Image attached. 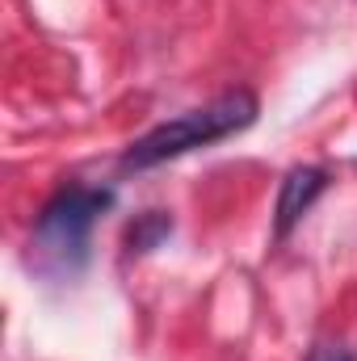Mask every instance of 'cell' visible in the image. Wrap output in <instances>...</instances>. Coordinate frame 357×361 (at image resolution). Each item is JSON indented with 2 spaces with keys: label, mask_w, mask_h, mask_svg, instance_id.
<instances>
[{
  "label": "cell",
  "mask_w": 357,
  "mask_h": 361,
  "mask_svg": "<svg viewBox=\"0 0 357 361\" xmlns=\"http://www.w3.org/2000/svg\"><path fill=\"white\" fill-rule=\"evenodd\" d=\"M257 122V97L248 89H231L223 97H214L202 109H189L173 122H160L156 130H147L143 139H135L122 152V169H156L164 160H177L193 147H210L227 135H240Z\"/></svg>",
  "instance_id": "obj_1"
},
{
  "label": "cell",
  "mask_w": 357,
  "mask_h": 361,
  "mask_svg": "<svg viewBox=\"0 0 357 361\" xmlns=\"http://www.w3.org/2000/svg\"><path fill=\"white\" fill-rule=\"evenodd\" d=\"M114 206L109 189H89V185H68L63 193H55L47 202V210L38 214L34 227V257L47 273H72L89 261V231L101 210Z\"/></svg>",
  "instance_id": "obj_2"
},
{
  "label": "cell",
  "mask_w": 357,
  "mask_h": 361,
  "mask_svg": "<svg viewBox=\"0 0 357 361\" xmlns=\"http://www.w3.org/2000/svg\"><path fill=\"white\" fill-rule=\"evenodd\" d=\"M328 189V173L324 169H290L286 177H282V189H277V219H273V235L277 240H286L290 231H294V223L315 206V197Z\"/></svg>",
  "instance_id": "obj_3"
},
{
  "label": "cell",
  "mask_w": 357,
  "mask_h": 361,
  "mask_svg": "<svg viewBox=\"0 0 357 361\" xmlns=\"http://www.w3.org/2000/svg\"><path fill=\"white\" fill-rule=\"evenodd\" d=\"M169 231H173V219L160 214V210H147V214H139V219L131 223V231H126V248H131V252H152Z\"/></svg>",
  "instance_id": "obj_4"
},
{
  "label": "cell",
  "mask_w": 357,
  "mask_h": 361,
  "mask_svg": "<svg viewBox=\"0 0 357 361\" xmlns=\"http://www.w3.org/2000/svg\"><path fill=\"white\" fill-rule=\"evenodd\" d=\"M307 361H357L353 349H345V345H332V341H324V345H315Z\"/></svg>",
  "instance_id": "obj_5"
}]
</instances>
